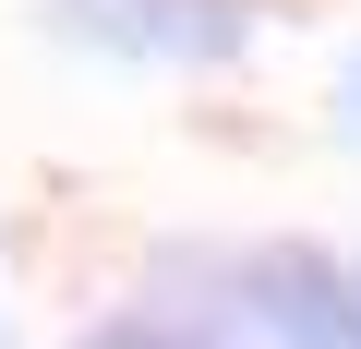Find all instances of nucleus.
<instances>
[{
  "label": "nucleus",
  "mask_w": 361,
  "mask_h": 349,
  "mask_svg": "<svg viewBox=\"0 0 361 349\" xmlns=\"http://www.w3.org/2000/svg\"><path fill=\"white\" fill-rule=\"evenodd\" d=\"M97 349H193V337H169V325H109Z\"/></svg>",
  "instance_id": "nucleus-1"
},
{
  "label": "nucleus",
  "mask_w": 361,
  "mask_h": 349,
  "mask_svg": "<svg viewBox=\"0 0 361 349\" xmlns=\"http://www.w3.org/2000/svg\"><path fill=\"white\" fill-rule=\"evenodd\" d=\"M349 337H361V313H349Z\"/></svg>",
  "instance_id": "nucleus-2"
}]
</instances>
